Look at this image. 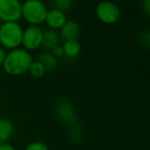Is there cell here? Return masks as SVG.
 <instances>
[{
	"label": "cell",
	"mask_w": 150,
	"mask_h": 150,
	"mask_svg": "<svg viewBox=\"0 0 150 150\" xmlns=\"http://www.w3.org/2000/svg\"><path fill=\"white\" fill-rule=\"evenodd\" d=\"M38 61L44 66L46 70H52L54 69L58 65V59H56L52 56V52H43L39 54Z\"/></svg>",
	"instance_id": "7c38bea8"
},
{
	"label": "cell",
	"mask_w": 150,
	"mask_h": 150,
	"mask_svg": "<svg viewBox=\"0 0 150 150\" xmlns=\"http://www.w3.org/2000/svg\"><path fill=\"white\" fill-rule=\"evenodd\" d=\"M15 131V127L11 119L0 117V144L7 143Z\"/></svg>",
	"instance_id": "30bf717a"
},
{
	"label": "cell",
	"mask_w": 150,
	"mask_h": 150,
	"mask_svg": "<svg viewBox=\"0 0 150 150\" xmlns=\"http://www.w3.org/2000/svg\"><path fill=\"white\" fill-rule=\"evenodd\" d=\"M47 7L43 2L38 0H28L22 3V18L30 26H39L44 23Z\"/></svg>",
	"instance_id": "3957f363"
},
{
	"label": "cell",
	"mask_w": 150,
	"mask_h": 150,
	"mask_svg": "<svg viewBox=\"0 0 150 150\" xmlns=\"http://www.w3.org/2000/svg\"><path fill=\"white\" fill-rule=\"evenodd\" d=\"M43 30L40 26H29L23 32L22 45L27 52H33L41 47Z\"/></svg>",
	"instance_id": "8992f818"
},
{
	"label": "cell",
	"mask_w": 150,
	"mask_h": 150,
	"mask_svg": "<svg viewBox=\"0 0 150 150\" xmlns=\"http://www.w3.org/2000/svg\"><path fill=\"white\" fill-rule=\"evenodd\" d=\"M52 5H54V8L65 13L66 11L70 9L71 5H72V1L71 0H56L52 2Z\"/></svg>",
	"instance_id": "5bb4252c"
},
{
	"label": "cell",
	"mask_w": 150,
	"mask_h": 150,
	"mask_svg": "<svg viewBox=\"0 0 150 150\" xmlns=\"http://www.w3.org/2000/svg\"><path fill=\"white\" fill-rule=\"evenodd\" d=\"M22 18V3L19 0H0V21L18 22Z\"/></svg>",
	"instance_id": "5b68a950"
},
{
	"label": "cell",
	"mask_w": 150,
	"mask_h": 150,
	"mask_svg": "<svg viewBox=\"0 0 150 150\" xmlns=\"http://www.w3.org/2000/svg\"><path fill=\"white\" fill-rule=\"evenodd\" d=\"M52 54V56L54 57L56 59L58 58H62L64 56V52H63V48H62V45H58L54 48V50L50 52Z\"/></svg>",
	"instance_id": "2e32d148"
},
{
	"label": "cell",
	"mask_w": 150,
	"mask_h": 150,
	"mask_svg": "<svg viewBox=\"0 0 150 150\" xmlns=\"http://www.w3.org/2000/svg\"><path fill=\"white\" fill-rule=\"evenodd\" d=\"M96 15L102 23L112 25L119 21L121 13L119 7L115 3L110 1H103L97 5Z\"/></svg>",
	"instance_id": "277c9868"
},
{
	"label": "cell",
	"mask_w": 150,
	"mask_h": 150,
	"mask_svg": "<svg viewBox=\"0 0 150 150\" xmlns=\"http://www.w3.org/2000/svg\"><path fill=\"white\" fill-rule=\"evenodd\" d=\"M58 45H60V36H59L58 32L50 29L43 31V38H42L41 47L44 48V52H50Z\"/></svg>",
	"instance_id": "9c48e42d"
},
{
	"label": "cell",
	"mask_w": 150,
	"mask_h": 150,
	"mask_svg": "<svg viewBox=\"0 0 150 150\" xmlns=\"http://www.w3.org/2000/svg\"><path fill=\"white\" fill-rule=\"evenodd\" d=\"M25 150H50L46 144L40 141H34L26 147Z\"/></svg>",
	"instance_id": "9a60e30c"
},
{
	"label": "cell",
	"mask_w": 150,
	"mask_h": 150,
	"mask_svg": "<svg viewBox=\"0 0 150 150\" xmlns=\"http://www.w3.org/2000/svg\"><path fill=\"white\" fill-rule=\"evenodd\" d=\"M66 22V13L59 11V9L52 8L50 11H47V15H46L44 23H46V25L50 27V30L56 31V30H60Z\"/></svg>",
	"instance_id": "52a82bcc"
},
{
	"label": "cell",
	"mask_w": 150,
	"mask_h": 150,
	"mask_svg": "<svg viewBox=\"0 0 150 150\" xmlns=\"http://www.w3.org/2000/svg\"><path fill=\"white\" fill-rule=\"evenodd\" d=\"M78 35H79V26L75 21H71V20H67L64 26L60 29V33H59L60 38L64 40V42L69 40H76Z\"/></svg>",
	"instance_id": "ba28073f"
},
{
	"label": "cell",
	"mask_w": 150,
	"mask_h": 150,
	"mask_svg": "<svg viewBox=\"0 0 150 150\" xmlns=\"http://www.w3.org/2000/svg\"><path fill=\"white\" fill-rule=\"evenodd\" d=\"M0 150H17V148L9 143L0 144Z\"/></svg>",
	"instance_id": "e0dca14e"
},
{
	"label": "cell",
	"mask_w": 150,
	"mask_h": 150,
	"mask_svg": "<svg viewBox=\"0 0 150 150\" xmlns=\"http://www.w3.org/2000/svg\"><path fill=\"white\" fill-rule=\"evenodd\" d=\"M32 62H33L32 54L24 48L19 47L7 52L2 67L8 75L20 76L28 72Z\"/></svg>",
	"instance_id": "6da1fadb"
},
{
	"label": "cell",
	"mask_w": 150,
	"mask_h": 150,
	"mask_svg": "<svg viewBox=\"0 0 150 150\" xmlns=\"http://www.w3.org/2000/svg\"><path fill=\"white\" fill-rule=\"evenodd\" d=\"M5 57H6V52L2 46H0V66H2L3 62L5 60Z\"/></svg>",
	"instance_id": "d6986e66"
},
{
	"label": "cell",
	"mask_w": 150,
	"mask_h": 150,
	"mask_svg": "<svg viewBox=\"0 0 150 150\" xmlns=\"http://www.w3.org/2000/svg\"><path fill=\"white\" fill-rule=\"evenodd\" d=\"M45 71H46V69L44 68V66L37 60V61H33V62H32V64L30 65V67H29L28 72H29L33 77L38 78V77L43 76Z\"/></svg>",
	"instance_id": "4fadbf2b"
},
{
	"label": "cell",
	"mask_w": 150,
	"mask_h": 150,
	"mask_svg": "<svg viewBox=\"0 0 150 150\" xmlns=\"http://www.w3.org/2000/svg\"><path fill=\"white\" fill-rule=\"evenodd\" d=\"M24 29L18 22L2 23L0 26V46L7 50H16L22 45Z\"/></svg>",
	"instance_id": "7a4b0ae2"
},
{
	"label": "cell",
	"mask_w": 150,
	"mask_h": 150,
	"mask_svg": "<svg viewBox=\"0 0 150 150\" xmlns=\"http://www.w3.org/2000/svg\"><path fill=\"white\" fill-rule=\"evenodd\" d=\"M62 48L64 56L67 58H76L81 52V45L77 41V39L65 41L62 45Z\"/></svg>",
	"instance_id": "8fae6325"
},
{
	"label": "cell",
	"mask_w": 150,
	"mask_h": 150,
	"mask_svg": "<svg viewBox=\"0 0 150 150\" xmlns=\"http://www.w3.org/2000/svg\"><path fill=\"white\" fill-rule=\"evenodd\" d=\"M142 7H143V11H145V13L147 16H149L150 13V1L149 0H146L142 3Z\"/></svg>",
	"instance_id": "ac0fdd59"
}]
</instances>
